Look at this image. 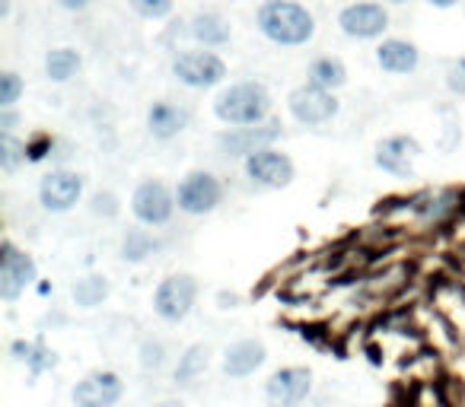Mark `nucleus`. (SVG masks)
I'll list each match as a JSON object with an SVG mask.
<instances>
[{
    "label": "nucleus",
    "instance_id": "obj_36",
    "mask_svg": "<svg viewBox=\"0 0 465 407\" xmlns=\"http://www.w3.org/2000/svg\"><path fill=\"white\" fill-rule=\"evenodd\" d=\"M0 16H4V20L10 16V0H0Z\"/></svg>",
    "mask_w": 465,
    "mask_h": 407
},
{
    "label": "nucleus",
    "instance_id": "obj_5",
    "mask_svg": "<svg viewBox=\"0 0 465 407\" xmlns=\"http://www.w3.org/2000/svg\"><path fill=\"white\" fill-rule=\"evenodd\" d=\"M194 303H198V284L192 274H169L153 290V312L169 325L185 322Z\"/></svg>",
    "mask_w": 465,
    "mask_h": 407
},
{
    "label": "nucleus",
    "instance_id": "obj_26",
    "mask_svg": "<svg viewBox=\"0 0 465 407\" xmlns=\"http://www.w3.org/2000/svg\"><path fill=\"white\" fill-rule=\"evenodd\" d=\"M23 160H26V143L16 141L14 131H0V169L16 172Z\"/></svg>",
    "mask_w": 465,
    "mask_h": 407
},
{
    "label": "nucleus",
    "instance_id": "obj_17",
    "mask_svg": "<svg viewBox=\"0 0 465 407\" xmlns=\"http://www.w3.org/2000/svg\"><path fill=\"white\" fill-rule=\"evenodd\" d=\"M265 360H268L265 344L246 337V341H236V344H230V347H226L223 373L230 375V379H249L255 369L265 366Z\"/></svg>",
    "mask_w": 465,
    "mask_h": 407
},
{
    "label": "nucleus",
    "instance_id": "obj_15",
    "mask_svg": "<svg viewBox=\"0 0 465 407\" xmlns=\"http://www.w3.org/2000/svg\"><path fill=\"white\" fill-rule=\"evenodd\" d=\"M278 137H281L278 121L252 124V128H232L230 134H220V150H223L226 156H242V160H246L255 150L272 147Z\"/></svg>",
    "mask_w": 465,
    "mask_h": 407
},
{
    "label": "nucleus",
    "instance_id": "obj_13",
    "mask_svg": "<svg viewBox=\"0 0 465 407\" xmlns=\"http://www.w3.org/2000/svg\"><path fill=\"white\" fill-rule=\"evenodd\" d=\"M124 394V382L118 373L99 369L77 382L74 388V407H115Z\"/></svg>",
    "mask_w": 465,
    "mask_h": 407
},
{
    "label": "nucleus",
    "instance_id": "obj_19",
    "mask_svg": "<svg viewBox=\"0 0 465 407\" xmlns=\"http://www.w3.org/2000/svg\"><path fill=\"white\" fill-rule=\"evenodd\" d=\"M188 33H192V39L198 42L201 48H223L226 42H230L232 29L223 14H217V10H201V14H194L192 23H188Z\"/></svg>",
    "mask_w": 465,
    "mask_h": 407
},
{
    "label": "nucleus",
    "instance_id": "obj_22",
    "mask_svg": "<svg viewBox=\"0 0 465 407\" xmlns=\"http://www.w3.org/2000/svg\"><path fill=\"white\" fill-rule=\"evenodd\" d=\"M160 252V239H156L150 229H128L122 239V258L131 265H141V261L153 258Z\"/></svg>",
    "mask_w": 465,
    "mask_h": 407
},
{
    "label": "nucleus",
    "instance_id": "obj_37",
    "mask_svg": "<svg viewBox=\"0 0 465 407\" xmlns=\"http://www.w3.org/2000/svg\"><path fill=\"white\" fill-rule=\"evenodd\" d=\"M389 4H405V0H389Z\"/></svg>",
    "mask_w": 465,
    "mask_h": 407
},
{
    "label": "nucleus",
    "instance_id": "obj_8",
    "mask_svg": "<svg viewBox=\"0 0 465 407\" xmlns=\"http://www.w3.org/2000/svg\"><path fill=\"white\" fill-rule=\"evenodd\" d=\"M39 280V267H35L33 255L16 248L14 242L0 246V299L4 303H16L29 286Z\"/></svg>",
    "mask_w": 465,
    "mask_h": 407
},
{
    "label": "nucleus",
    "instance_id": "obj_3",
    "mask_svg": "<svg viewBox=\"0 0 465 407\" xmlns=\"http://www.w3.org/2000/svg\"><path fill=\"white\" fill-rule=\"evenodd\" d=\"M173 77L179 80L188 90H213L226 80L230 67L220 58L217 52H204V48H194V52H179L169 64Z\"/></svg>",
    "mask_w": 465,
    "mask_h": 407
},
{
    "label": "nucleus",
    "instance_id": "obj_20",
    "mask_svg": "<svg viewBox=\"0 0 465 407\" xmlns=\"http://www.w3.org/2000/svg\"><path fill=\"white\" fill-rule=\"evenodd\" d=\"M306 83H316L322 90H341L348 83V67H344L341 58H331V54H322L316 58L310 67H306Z\"/></svg>",
    "mask_w": 465,
    "mask_h": 407
},
{
    "label": "nucleus",
    "instance_id": "obj_9",
    "mask_svg": "<svg viewBox=\"0 0 465 407\" xmlns=\"http://www.w3.org/2000/svg\"><path fill=\"white\" fill-rule=\"evenodd\" d=\"M338 29L357 42L382 39V33L389 29V10L380 0H354L338 14Z\"/></svg>",
    "mask_w": 465,
    "mask_h": 407
},
{
    "label": "nucleus",
    "instance_id": "obj_18",
    "mask_svg": "<svg viewBox=\"0 0 465 407\" xmlns=\"http://www.w3.org/2000/svg\"><path fill=\"white\" fill-rule=\"evenodd\" d=\"M188 121H192L188 109H182V105H175V102H166V99H160V102H153L147 109V131L156 141H173V137H179L182 131L188 128Z\"/></svg>",
    "mask_w": 465,
    "mask_h": 407
},
{
    "label": "nucleus",
    "instance_id": "obj_12",
    "mask_svg": "<svg viewBox=\"0 0 465 407\" xmlns=\"http://www.w3.org/2000/svg\"><path fill=\"white\" fill-rule=\"evenodd\" d=\"M312 392V373L306 366H284L265 382V401L272 407H300Z\"/></svg>",
    "mask_w": 465,
    "mask_h": 407
},
{
    "label": "nucleus",
    "instance_id": "obj_30",
    "mask_svg": "<svg viewBox=\"0 0 465 407\" xmlns=\"http://www.w3.org/2000/svg\"><path fill=\"white\" fill-rule=\"evenodd\" d=\"M141 363H143V369H160L163 363H166V347H163L160 341H147L141 347Z\"/></svg>",
    "mask_w": 465,
    "mask_h": 407
},
{
    "label": "nucleus",
    "instance_id": "obj_33",
    "mask_svg": "<svg viewBox=\"0 0 465 407\" xmlns=\"http://www.w3.org/2000/svg\"><path fill=\"white\" fill-rule=\"evenodd\" d=\"M90 4H93V0H58V7L67 10V14H84Z\"/></svg>",
    "mask_w": 465,
    "mask_h": 407
},
{
    "label": "nucleus",
    "instance_id": "obj_23",
    "mask_svg": "<svg viewBox=\"0 0 465 407\" xmlns=\"http://www.w3.org/2000/svg\"><path fill=\"white\" fill-rule=\"evenodd\" d=\"M71 296L80 309H96V305H103L109 299V280L103 274H86V277H80L74 284Z\"/></svg>",
    "mask_w": 465,
    "mask_h": 407
},
{
    "label": "nucleus",
    "instance_id": "obj_11",
    "mask_svg": "<svg viewBox=\"0 0 465 407\" xmlns=\"http://www.w3.org/2000/svg\"><path fill=\"white\" fill-rule=\"evenodd\" d=\"M242 169H246V175L255 185L272 188V191L287 188L293 181V175H297V166H293L291 156L274 147H262V150H255V153H249L246 160H242Z\"/></svg>",
    "mask_w": 465,
    "mask_h": 407
},
{
    "label": "nucleus",
    "instance_id": "obj_25",
    "mask_svg": "<svg viewBox=\"0 0 465 407\" xmlns=\"http://www.w3.org/2000/svg\"><path fill=\"white\" fill-rule=\"evenodd\" d=\"M10 350H14L16 360L26 363L33 373H48V369H54V363H58V356H54L52 350L42 347V344H33V341H16Z\"/></svg>",
    "mask_w": 465,
    "mask_h": 407
},
{
    "label": "nucleus",
    "instance_id": "obj_27",
    "mask_svg": "<svg viewBox=\"0 0 465 407\" xmlns=\"http://www.w3.org/2000/svg\"><path fill=\"white\" fill-rule=\"evenodd\" d=\"M26 92V83L16 71H4L0 73V109H16L20 96Z\"/></svg>",
    "mask_w": 465,
    "mask_h": 407
},
{
    "label": "nucleus",
    "instance_id": "obj_10",
    "mask_svg": "<svg viewBox=\"0 0 465 407\" xmlns=\"http://www.w3.org/2000/svg\"><path fill=\"white\" fill-rule=\"evenodd\" d=\"M84 175L74 169H52L48 175H42L39 181V204L48 214H67L80 204L84 198Z\"/></svg>",
    "mask_w": 465,
    "mask_h": 407
},
{
    "label": "nucleus",
    "instance_id": "obj_34",
    "mask_svg": "<svg viewBox=\"0 0 465 407\" xmlns=\"http://www.w3.org/2000/svg\"><path fill=\"white\" fill-rule=\"evenodd\" d=\"M427 7H437V10H452L459 7V0H424Z\"/></svg>",
    "mask_w": 465,
    "mask_h": 407
},
{
    "label": "nucleus",
    "instance_id": "obj_32",
    "mask_svg": "<svg viewBox=\"0 0 465 407\" xmlns=\"http://www.w3.org/2000/svg\"><path fill=\"white\" fill-rule=\"evenodd\" d=\"M20 124V115L14 109H0V131H14Z\"/></svg>",
    "mask_w": 465,
    "mask_h": 407
},
{
    "label": "nucleus",
    "instance_id": "obj_4",
    "mask_svg": "<svg viewBox=\"0 0 465 407\" xmlns=\"http://www.w3.org/2000/svg\"><path fill=\"white\" fill-rule=\"evenodd\" d=\"M287 109H291L293 121L303 128H325L338 118V99L331 90H322L316 83H303L287 96Z\"/></svg>",
    "mask_w": 465,
    "mask_h": 407
},
{
    "label": "nucleus",
    "instance_id": "obj_31",
    "mask_svg": "<svg viewBox=\"0 0 465 407\" xmlns=\"http://www.w3.org/2000/svg\"><path fill=\"white\" fill-rule=\"evenodd\" d=\"M93 214L99 217H115L118 214V198L109 191H99L96 198H93Z\"/></svg>",
    "mask_w": 465,
    "mask_h": 407
},
{
    "label": "nucleus",
    "instance_id": "obj_24",
    "mask_svg": "<svg viewBox=\"0 0 465 407\" xmlns=\"http://www.w3.org/2000/svg\"><path fill=\"white\" fill-rule=\"evenodd\" d=\"M207 363H211V347H207V344H192V347L179 356V366H175V373H173L175 382L192 385V382L207 369Z\"/></svg>",
    "mask_w": 465,
    "mask_h": 407
},
{
    "label": "nucleus",
    "instance_id": "obj_6",
    "mask_svg": "<svg viewBox=\"0 0 465 407\" xmlns=\"http://www.w3.org/2000/svg\"><path fill=\"white\" fill-rule=\"evenodd\" d=\"M223 200V185L213 172H204V169H194L175 188V204H179L182 214L188 217H204L213 214Z\"/></svg>",
    "mask_w": 465,
    "mask_h": 407
},
{
    "label": "nucleus",
    "instance_id": "obj_16",
    "mask_svg": "<svg viewBox=\"0 0 465 407\" xmlns=\"http://www.w3.org/2000/svg\"><path fill=\"white\" fill-rule=\"evenodd\" d=\"M376 64L382 73H392V77H405L414 73L420 64V48L408 39H382L376 45Z\"/></svg>",
    "mask_w": 465,
    "mask_h": 407
},
{
    "label": "nucleus",
    "instance_id": "obj_7",
    "mask_svg": "<svg viewBox=\"0 0 465 407\" xmlns=\"http://www.w3.org/2000/svg\"><path fill=\"white\" fill-rule=\"evenodd\" d=\"M175 191H169V185L156 179H147L134 188L131 194V214L141 227H166L175 214Z\"/></svg>",
    "mask_w": 465,
    "mask_h": 407
},
{
    "label": "nucleus",
    "instance_id": "obj_35",
    "mask_svg": "<svg viewBox=\"0 0 465 407\" xmlns=\"http://www.w3.org/2000/svg\"><path fill=\"white\" fill-rule=\"evenodd\" d=\"M153 407H185V401H175V398H166V401H160V404H153Z\"/></svg>",
    "mask_w": 465,
    "mask_h": 407
},
{
    "label": "nucleus",
    "instance_id": "obj_14",
    "mask_svg": "<svg viewBox=\"0 0 465 407\" xmlns=\"http://www.w3.org/2000/svg\"><path fill=\"white\" fill-rule=\"evenodd\" d=\"M420 156V143L418 137L411 134H392L386 141H380L376 147L373 162L389 175H411L414 172V162Z\"/></svg>",
    "mask_w": 465,
    "mask_h": 407
},
{
    "label": "nucleus",
    "instance_id": "obj_29",
    "mask_svg": "<svg viewBox=\"0 0 465 407\" xmlns=\"http://www.w3.org/2000/svg\"><path fill=\"white\" fill-rule=\"evenodd\" d=\"M446 90L452 96H465V58H456L446 71Z\"/></svg>",
    "mask_w": 465,
    "mask_h": 407
},
{
    "label": "nucleus",
    "instance_id": "obj_21",
    "mask_svg": "<svg viewBox=\"0 0 465 407\" xmlns=\"http://www.w3.org/2000/svg\"><path fill=\"white\" fill-rule=\"evenodd\" d=\"M80 67H84V54L77 52V48H52V52L45 54V77L52 80V83H67V80H74L80 73Z\"/></svg>",
    "mask_w": 465,
    "mask_h": 407
},
{
    "label": "nucleus",
    "instance_id": "obj_28",
    "mask_svg": "<svg viewBox=\"0 0 465 407\" xmlns=\"http://www.w3.org/2000/svg\"><path fill=\"white\" fill-rule=\"evenodd\" d=\"M128 7L134 10L141 20H166L173 16L175 10V0H128Z\"/></svg>",
    "mask_w": 465,
    "mask_h": 407
},
{
    "label": "nucleus",
    "instance_id": "obj_1",
    "mask_svg": "<svg viewBox=\"0 0 465 407\" xmlns=\"http://www.w3.org/2000/svg\"><path fill=\"white\" fill-rule=\"evenodd\" d=\"M255 26L272 45L303 48L316 39V16L297 0H262L255 10Z\"/></svg>",
    "mask_w": 465,
    "mask_h": 407
},
{
    "label": "nucleus",
    "instance_id": "obj_2",
    "mask_svg": "<svg viewBox=\"0 0 465 407\" xmlns=\"http://www.w3.org/2000/svg\"><path fill=\"white\" fill-rule=\"evenodd\" d=\"M213 115L226 128H252L265 124L272 115V92L259 80H240L230 83L217 99H213Z\"/></svg>",
    "mask_w": 465,
    "mask_h": 407
}]
</instances>
